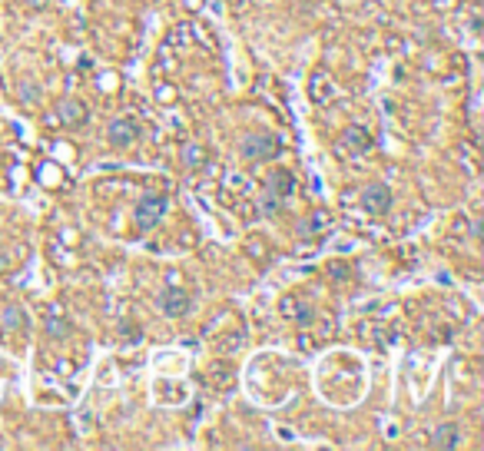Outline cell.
Wrapping results in <instances>:
<instances>
[{"instance_id": "11", "label": "cell", "mask_w": 484, "mask_h": 451, "mask_svg": "<svg viewBox=\"0 0 484 451\" xmlns=\"http://www.w3.org/2000/svg\"><path fill=\"white\" fill-rule=\"evenodd\" d=\"M0 325L7 332H23L27 329V312H23L20 306H7L0 312Z\"/></svg>"}, {"instance_id": "16", "label": "cell", "mask_w": 484, "mask_h": 451, "mask_svg": "<svg viewBox=\"0 0 484 451\" xmlns=\"http://www.w3.org/2000/svg\"><path fill=\"white\" fill-rule=\"evenodd\" d=\"M0 272H7V255L0 253Z\"/></svg>"}, {"instance_id": "15", "label": "cell", "mask_w": 484, "mask_h": 451, "mask_svg": "<svg viewBox=\"0 0 484 451\" xmlns=\"http://www.w3.org/2000/svg\"><path fill=\"white\" fill-rule=\"evenodd\" d=\"M249 253H253L255 259H259V255H262V242H259V239H253V242H249Z\"/></svg>"}, {"instance_id": "12", "label": "cell", "mask_w": 484, "mask_h": 451, "mask_svg": "<svg viewBox=\"0 0 484 451\" xmlns=\"http://www.w3.org/2000/svg\"><path fill=\"white\" fill-rule=\"evenodd\" d=\"M282 312H286V315H292L302 329H305V325H312V315H315V312H312V302H305V299H298V306H292V299H286Z\"/></svg>"}, {"instance_id": "2", "label": "cell", "mask_w": 484, "mask_h": 451, "mask_svg": "<svg viewBox=\"0 0 484 451\" xmlns=\"http://www.w3.org/2000/svg\"><path fill=\"white\" fill-rule=\"evenodd\" d=\"M166 210H169V199L159 196V193H153V196L140 199V206H136V226H140V232L156 229V226L163 222Z\"/></svg>"}, {"instance_id": "7", "label": "cell", "mask_w": 484, "mask_h": 451, "mask_svg": "<svg viewBox=\"0 0 484 451\" xmlns=\"http://www.w3.org/2000/svg\"><path fill=\"white\" fill-rule=\"evenodd\" d=\"M341 150L352 156H362L372 150V133L365 130V126H349V130L341 133Z\"/></svg>"}, {"instance_id": "13", "label": "cell", "mask_w": 484, "mask_h": 451, "mask_svg": "<svg viewBox=\"0 0 484 451\" xmlns=\"http://www.w3.org/2000/svg\"><path fill=\"white\" fill-rule=\"evenodd\" d=\"M47 335H50V339H66V335H70V322H66L63 315L50 312V315H47Z\"/></svg>"}, {"instance_id": "6", "label": "cell", "mask_w": 484, "mask_h": 451, "mask_svg": "<svg viewBox=\"0 0 484 451\" xmlns=\"http://www.w3.org/2000/svg\"><path fill=\"white\" fill-rule=\"evenodd\" d=\"M87 116H90V110L80 103V100L66 97V100L56 103V120H60V126H70V130H73V126H80V123H87Z\"/></svg>"}, {"instance_id": "4", "label": "cell", "mask_w": 484, "mask_h": 451, "mask_svg": "<svg viewBox=\"0 0 484 451\" xmlns=\"http://www.w3.org/2000/svg\"><path fill=\"white\" fill-rule=\"evenodd\" d=\"M362 206L372 216H385L388 210H392V189L385 186V183H368V186L362 189Z\"/></svg>"}, {"instance_id": "9", "label": "cell", "mask_w": 484, "mask_h": 451, "mask_svg": "<svg viewBox=\"0 0 484 451\" xmlns=\"http://www.w3.org/2000/svg\"><path fill=\"white\" fill-rule=\"evenodd\" d=\"M206 160H210V153H206L202 143H183V150H179V163L186 169H202Z\"/></svg>"}, {"instance_id": "1", "label": "cell", "mask_w": 484, "mask_h": 451, "mask_svg": "<svg viewBox=\"0 0 484 451\" xmlns=\"http://www.w3.org/2000/svg\"><path fill=\"white\" fill-rule=\"evenodd\" d=\"M239 153H242V160H249V163H262V160H272V156L282 153V143H279V136H272V133H246Z\"/></svg>"}, {"instance_id": "17", "label": "cell", "mask_w": 484, "mask_h": 451, "mask_svg": "<svg viewBox=\"0 0 484 451\" xmlns=\"http://www.w3.org/2000/svg\"><path fill=\"white\" fill-rule=\"evenodd\" d=\"M30 7H47V0H30Z\"/></svg>"}, {"instance_id": "10", "label": "cell", "mask_w": 484, "mask_h": 451, "mask_svg": "<svg viewBox=\"0 0 484 451\" xmlns=\"http://www.w3.org/2000/svg\"><path fill=\"white\" fill-rule=\"evenodd\" d=\"M292 189H296V176H292L289 169H272L269 193H272V196H292Z\"/></svg>"}, {"instance_id": "5", "label": "cell", "mask_w": 484, "mask_h": 451, "mask_svg": "<svg viewBox=\"0 0 484 451\" xmlns=\"http://www.w3.org/2000/svg\"><path fill=\"white\" fill-rule=\"evenodd\" d=\"M159 308H163L166 319H183V315H189V308H193V299H189V292H183V289H166L163 296H159Z\"/></svg>"}, {"instance_id": "14", "label": "cell", "mask_w": 484, "mask_h": 451, "mask_svg": "<svg viewBox=\"0 0 484 451\" xmlns=\"http://www.w3.org/2000/svg\"><path fill=\"white\" fill-rule=\"evenodd\" d=\"M325 226H329V216H325V212H315V216L308 220V226H302V232H305V236H315V232H322Z\"/></svg>"}, {"instance_id": "3", "label": "cell", "mask_w": 484, "mask_h": 451, "mask_svg": "<svg viewBox=\"0 0 484 451\" xmlns=\"http://www.w3.org/2000/svg\"><path fill=\"white\" fill-rule=\"evenodd\" d=\"M107 136H110V143L116 146V150H130V146L140 140V123L133 120V116H120V120L110 123Z\"/></svg>"}, {"instance_id": "8", "label": "cell", "mask_w": 484, "mask_h": 451, "mask_svg": "<svg viewBox=\"0 0 484 451\" xmlns=\"http://www.w3.org/2000/svg\"><path fill=\"white\" fill-rule=\"evenodd\" d=\"M458 445H461V428H458L454 421L438 425L435 435H431V448H458Z\"/></svg>"}]
</instances>
